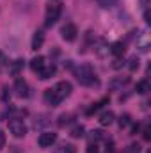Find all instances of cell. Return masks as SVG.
<instances>
[{
  "label": "cell",
  "mask_w": 151,
  "mask_h": 153,
  "mask_svg": "<svg viewBox=\"0 0 151 153\" xmlns=\"http://www.w3.org/2000/svg\"><path fill=\"white\" fill-rule=\"evenodd\" d=\"M9 132L14 135V137H25L27 135V126H25V123L23 121H20V119H13V121H9Z\"/></svg>",
  "instance_id": "cell-3"
},
{
  "label": "cell",
  "mask_w": 151,
  "mask_h": 153,
  "mask_svg": "<svg viewBox=\"0 0 151 153\" xmlns=\"http://www.w3.org/2000/svg\"><path fill=\"white\" fill-rule=\"evenodd\" d=\"M130 82V78L128 76H117V78H114L112 82H110V89H119V87H123V85H126Z\"/></svg>",
  "instance_id": "cell-15"
},
{
  "label": "cell",
  "mask_w": 151,
  "mask_h": 153,
  "mask_svg": "<svg viewBox=\"0 0 151 153\" xmlns=\"http://www.w3.org/2000/svg\"><path fill=\"white\" fill-rule=\"evenodd\" d=\"M101 7H112L114 5V0H96Z\"/></svg>",
  "instance_id": "cell-24"
},
{
  "label": "cell",
  "mask_w": 151,
  "mask_h": 153,
  "mask_svg": "<svg viewBox=\"0 0 151 153\" xmlns=\"http://www.w3.org/2000/svg\"><path fill=\"white\" fill-rule=\"evenodd\" d=\"M112 123H114V112L112 111H105V112L100 114V125L109 126V125H112Z\"/></svg>",
  "instance_id": "cell-12"
},
{
  "label": "cell",
  "mask_w": 151,
  "mask_h": 153,
  "mask_svg": "<svg viewBox=\"0 0 151 153\" xmlns=\"http://www.w3.org/2000/svg\"><path fill=\"white\" fill-rule=\"evenodd\" d=\"M23 66H25V61H23V59H16L14 62H11L9 73H11V75H20V71L23 70Z\"/></svg>",
  "instance_id": "cell-11"
},
{
  "label": "cell",
  "mask_w": 151,
  "mask_h": 153,
  "mask_svg": "<svg viewBox=\"0 0 151 153\" xmlns=\"http://www.w3.org/2000/svg\"><path fill=\"white\" fill-rule=\"evenodd\" d=\"M61 11H62L61 4H50V5L46 7V14H44V23H46V27L53 25V23L59 20Z\"/></svg>",
  "instance_id": "cell-2"
},
{
  "label": "cell",
  "mask_w": 151,
  "mask_h": 153,
  "mask_svg": "<svg viewBox=\"0 0 151 153\" xmlns=\"http://www.w3.org/2000/svg\"><path fill=\"white\" fill-rule=\"evenodd\" d=\"M126 153H141V144H137V143L130 144L128 150H126Z\"/></svg>",
  "instance_id": "cell-22"
},
{
  "label": "cell",
  "mask_w": 151,
  "mask_h": 153,
  "mask_svg": "<svg viewBox=\"0 0 151 153\" xmlns=\"http://www.w3.org/2000/svg\"><path fill=\"white\" fill-rule=\"evenodd\" d=\"M2 102H9V89L7 87H4V93H2Z\"/></svg>",
  "instance_id": "cell-26"
},
{
  "label": "cell",
  "mask_w": 151,
  "mask_h": 153,
  "mask_svg": "<svg viewBox=\"0 0 151 153\" xmlns=\"http://www.w3.org/2000/svg\"><path fill=\"white\" fill-rule=\"evenodd\" d=\"M55 141H57V134H53V132H43L38 139V144L41 148H50V146L55 144Z\"/></svg>",
  "instance_id": "cell-4"
},
{
  "label": "cell",
  "mask_w": 151,
  "mask_h": 153,
  "mask_svg": "<svg viewBox=\"0 0 151 153\" xmlns=\"http://www.w3.org/2000/svg\"><path fill=\"white\" fill-rule=\"evenodd\" d=\"M75 75H76V80L80 84H84V85H89V87L91 85H98L96 73H94L93 66H89V64H82L80 68H76Z\"/></svg>",
  "instance_id": "cell-1"
},
{
  "label": "cell",
  "mask_w": 151,
  "mask_h": 153,
  "mask_svg": "<svg viewBox=\"0 0 151 153\" xmlns=\"http://www.w3.org/2000/svg\"><path fill=\"white\" fill-rule=\"evenodd\" d=\"M100 139H103V132H100V130H93L91 135H89V141H91V143H96V141H100Z\"/></svg>",
  "instance_id": "cell-19"
},
{
  "label": "cell",
  "mask_w": 151,
  "mask_h": 153,
  "mask_svg": "<svg viewBox=\"0 0 151 153\" xmlns=\"http://www.w3.org/2000/svg\"><path fill=\"white\" fill-rule=\"evenodd\" d=\"M43 43H44V34H43L41 30H36V34H34V38H32V48L38 50V48L43 46Z\"/></svg>",
  "instance_id": "cell-13"
},
{
  "label": "cell",
  "mask_w": 151,
  "mask_h": 153,
  "mask_svg": "<svg viewBox=\"0 0 151 153\" xmlns=\"http://www.w3.org/2000/svg\"><path fill=\"white\" fill-rule=\"evenodd\" d=\"M124 43L123 41H115V43H112L110 45V53L112 55H115V57H123L124 55Z\"/></svg>",
  "instance_id": "cell-10"
},
{
  "label": "cell",
  "mask_w": 151,
  "mask_h": 153,
  "mask_svg": "<svg viewBox=\"0 0 151 153\" xmlns=\"http://www.w3.org/2000/svg\"><path fill=\"white\" fill-rule=\"evenodd\" d=\"M87 153H100V152H98L96 143H94V144H93V143H89V146H87Z\"/></svg>",
  "instance_id": "cell-25"
},
{
  "label": "cell",
  "mask_w": 151,
  "mask_h": 153,
  "mask_svg": "<svg viewBox=\"0 0 151 153\" xmlns=\"http://www.w3.org/2000/svg\"><path fill=\"white\" fill-rule=\"evenodd\" d=\"M141 5H142L144 9H148V5H150V0H141Z\"/></svg>",
  "instance_id": "cell-29"
},
{
  "label": "cell",
  "mask_w": 151,
  "mask_h": 153,
  "mask_svg": "<svg viewBox=\"0 0 151 153\" xmlns=\"http://www.w3.org/2000/svg\"><path fill=\"white\" fill-rule=\"evenodd\" d=\"M70 117H71V114H62L61 117H59V125H61V126H64L66 123H70V121H71Z\"/></svg>",
  "instance_id": "cell-23"
},
{
  "label": "cell",
  "mask_w": 151,
  "mask_h": 153,
  "mask_svg": "<svg viewBox=\"0 0 151 153\" xmlns=\"http://www.w3.org/2000/svg\"><path fill=\"white\" fill-rule=\"evenodd\" d=\"M14 89H16V94H18V96H21V98H27V96H29V84H27L23 78H18V80H16Z\"/></svg>",
  "instance_id": "cell-8"
},
{
  "label": "cell",
  "mask_w": 151,
  "mask_h": 153,
  "mask_svg": "<svg viewBox=\"0 0 151 153\" xmlns=\"http://www.w3.org/2000/svg\"><path fill=\"white\" fill-rule=\"evenodd\" d=\"M150 89H151V85H150V82H148V80H141V82H137L135 91H137L139 94H146Z\"/></svg>",
  "instance_id": "cell-16"
},
{
  "label": "cell",
  "mask_w": 151,
  "mask_h": 153,
  "mask_svg": "<svg viewBox=\"0 0 151 153\" xmlns=\"http://www.w3.org/2000/svg\"><path fill=\"white\" fill-rule=\"evenodd\" d=\"M128 68H130L132 71H135V70L139 68V57H137V55L130 57V61H128Z\"/></svg>",
  "instance_id": "cell-20"
},
{
  "label": "cell",
  "mask_w": 151,
  "mask_h": 153,
  "mask_svg": "<svg viewBox=\"0 0 151 153\" xmlns=\"http://www.w3.org/2000/svg\"><path fill=\"white\" fill-rule=\"evenodd\" d=\"M4 144H5V134L0 130V150L4 148Z\"/></svg>",
  "instance_id": "cell-27"
},
{
  "label": "cell",
  "mask_w": 151,
  "mask_h": 153,
  "mask_svg": "<svg viewBox=\"0 0 151 153\" xmlns=\"http://www.w3.org/2000/svg\"><path fill=\"white\" fill-rule=\"evenodd\" d=\"M44 64H46V62H44V57H43V55H38V57H34V59L30 61V68H32V71H39Z\"/></svg>",
  "instance_id": "cell-14"
},
{
  "label": "cell",
  "mask_w": 151,
  "mask_h": 153,
  "mask_svg": "<svg viewBox=\"0 0 151 153\" xmlns=\"http://www.w3.org/2000/svg\"><path fill=\"white\" fill-rule=\"evenodd\" d=\"M55 153H75V148L71 144H61L59 148H55Z\"/></svg>",
  "instance_id": "cell-17"
},
{
  "label": "cell",
  "mask_w": 151,
  "mask_h": 153,
  "mask_svg": "<svg viewBox=\"0 0 151 153\" xmlns=\"http://www.w3.org/2000/svg\"><path fill=\"white\" fill-rule=\"evenodd\" d=\"M55 71H57V68H55V64H44L41 70H39V78L41 80H48L50 76L55 75Z\"/></svg>",
  "instance_id": "cell-9"
},
{
  "label": "cell",
  "mask_w": 151,
  "mask_h": 153,
  "mask_svg": "<svg viewBox=\"0 0 151 153\" xmlns=\"http://www.w3.org/2000/svg\"><path fill=\"white\" fill-rule=\"evenodd\" d=\"M144 20H146V23H150V22H151V14H150V11H148V9L144 11Z\"/></svg>",
  "instance_id": "cell-28"
},
{
  "label": "cell",
  "mask_w": 151,
  "mask_h": 153,
  "mask_svg": "<svg viewBox=\"0 0 151 153\" xmlns=\"http://www.w3.org/2000/svg\"><path fill=\"white\" fill-rule=\"evenodd\" d=\"M82 135H84V126H82V125H76V126H73V130H71V137L80 139Z\"/></svg>",
  "instance_id": "cell-18"
},
{
  "label": "cell",
  "mask_w": 151,
  "mask_h": 153,
  "mask_svg": "<svg viewBox=\"0 0 151 153\" xmlns=\"http://www.w3.org/2000/svg\"><path fill=\"white\" fill-rule=\"evenodd\" d=\"M128 125H130V116L123 114L121 117H119V126H121V128H124V126H128Z\"/></svg>",
  "instance_id": "cell-21"
},
{
  "label": "cell",
  "mask_w": 151,
  "mask_h": 153,
  "mask_svg": "<svg viewBox=\"0 0 151 153\" xmlns=\"http://www.w3.org/2000/svg\"><path fill=\"white\" fill-rule=\"evenodd\" d=\"M150 128H146V130H144V139H146V141H150Z\"/></svg>",
  "instance_id": "cell-30"
},
{
  "label": "cell",
  "mask_w": 151,
  "mask_h": 153,
  "mask_svg": "<svg viewBox=\"0 0 151 153\" xmlns=\"http://www.w3.org/2000/svg\"><path fill=\"white\" fill-rule=\"evenodd\" d=\"M61 34H62V38L66 39V41H75L76 34H78V29H76L75 23H66V25L62 27Z\"/></svg>",
  "instance_id": "cell-6"
},
{
  "label": "cell",
  "mask_w": 151,
  "mask_h": 153,
  "mask_svg": "<svg viewBox=\"0 0 151 153\" xmlns=\"http://www.w3.org/2000/svg\"><path fill=\"white\" fill-rule=\"evenodd\" d=\"M55 91H57V94L64 100L66 96H70L71 94V91H73V85L68 82V80H62V82H59L57 85H55Z\"/></svg>",
  "instance_id": "cell-7"
},
{
  "label": "cell",
  "mask_w": 151,
  "mask_h": 153,
  "mask_svg": "<svg viewBox=\"0 0 151 153\" xmlns=\"http://www.w3.org/2000/svg\"><path fill=\"white\" fill-rule=\"evenodd\" d=\"M44 102H46L48 105H52V107H57V105L62 102V98L57 94L55 87H52V89H46V91H44Z\"/></svg>",
  "instance_id": "cell-5"
}]
</instances>
